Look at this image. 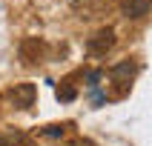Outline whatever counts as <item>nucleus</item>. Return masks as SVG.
<instances>
[{
  "instance_id": "nucleus-4",
  "label": "nucleus",
  "mask_w": 152,
  "mask_h": 146,
  "mask_svg": "<svg viewBox=\"0 0 152 146\" xmlns=\"http://www.w3.org/2000/svg\"><path fill=\"white\" fill-rule=\"evenodd\" d=\"M112 46H115V32H112V29H101V32H95L92 37L86 40V52L95 54V57H103Z\"/></svg>"
},
{
  "instance_id": "nucleus-6",
  "label": "nucleus",
  "mask_w": 152,
  "mask_h": 146,
  "mask_svg": "<svg viewBox=\"0 0 152 146\" xmlns=\"http://www.w3.org/2000/svg\"><path fill=\"white\" fill-rule=\"evenodd\" d=\"M149 9H152V0H121V12H124V17H129V20L144 17Z\"/></svg>"
},
{
  "instance_id": "nucleus-1",
  "label": "nucleus",
  "mask_w": 152,
  "mask_h": 146,
  "mask_svg": "<svg viewBox=\"0 0 152 146\" xmlns=\"http://www.w3.org/2000/svg\"><path fill=\"white\" fill-rule=\"evenodd\" d=\"M46 52H49V46H46L43 37H23L17 54H20V63L23 66H40L43 60H46Z\"/></svg>"
},
{
  "instance_id": "nucleus-10",
  "label": "nucleus",
  "mask_w": 152,
  "mask_h": 146,
  "mask_svg": "<svg viewBox=\"0 0 152 146\" xmlns=\"http://www.w3.org/2000/svg\"><path fill=\"white\" fill-rule=\"evenodd\" d=\"M75 146H95V143H92V140H77Z\"/></svg>"
},
{
  "instance_id": "nucleus-9",
  "label": "nucleus",
  "mask_w": 152,
  "mask_h": 146,
  "mask_svg": "<svg viewBox=\"0 0 152 146\" xmlns=\"http://www.w3.org/2000/svg\"><path fill=\"white\" fill-rule=\"evenodd\" d=\"M63 129H66V126H46V129H43V135L58 137V135H63Z\"/></svg>"
},
{
  "instance_id": "nucleus-7",
  "label": "nucleus",
  "mask_w": 152,
  "mask_h": 146,
  "mask_svg": "<svg viewBox=\"0 0 152 146\" xmlns=\"http://www.w3.org/2000/svg\"><path fill=\"white\" fill-rule=\"evenodd\" d=\"M0 146H32V137L23 129H3L0 132Z\"/></svg>"
},
{
  "instance_id": "nucleus-3",
  "label": "nucleus",
  "mask_w": 152,
  "mask_h": 146,
  "mask_svg": "<svg viewBox=\"0 0 152 146\" xmlns=\"http://www.w3.org/2000/svg\"><path fill=\"white\" fill-rule=\"evenodd\" d=\"M34 97H37V89L34 83H15L9 89V100L15 109H32L34 106Z\"/></svg>"
},
{
  "instance_id": "nucleus-2",
  "label": "nucleus",
  "mask_w": 152,
  "mask_h": 146,
  "mask_svg": "<svg viewBox=\"0 0 152 146\" xmlns=\"http://www.w3.org/2000/svg\"><path fill=\"white\" fill-rule=\"evenodd\" d=\"M135 72H138V66L132 63V60H124V63H118V66H112V69H109V80L118 86V89L112 92V97H124V94L129 92Z\"/></svg>"
},
{
  "instance_id": "nucleus-8",
  "label": "nucleus",
  "mask_w": 152,
  "mask_h": 146,
  "mask_svg": "<svg viewBox=\"0 0 152 146\" xmlns=\"http://www.w3.org/2000/svg\"><path fill=\"white\" fill-rule=\"evenodd\" d=\"M55 92H58V100H66V103H69V100H75L77 89H75V83H72V80H60Z\"/></svg>"
},
{
  "instance_id": "nucleus-5",
  "label": "nucleus",
  "mask_w": 152,
  "mask_h": 146,
  "mask_svg": "<svg viewBox=\"0 0 152 146\" xmlns=\"http://www.w3.org/2000/svg\"><path fill=\"white\" fill-rule=\"evenodd\" d=\"M72 6L80 17H101L109 12L112 0H72Z\"/></svg>"
}]
</instances>
